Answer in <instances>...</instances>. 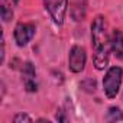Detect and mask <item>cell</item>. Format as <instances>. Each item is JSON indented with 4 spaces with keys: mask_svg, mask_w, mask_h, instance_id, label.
Returning a JSON list of instances; mask_svg holds the SVG:
<instances>
[{
    "mask_svg": "<svg viewBox=\"0 0 123 123\" xmlns=\"http://www.w3.org/2000/svg\"><path fill=\"white\" fill-rule=\"evenodd\" d=\"M91 43L94 49V65L97 70H104L109 64V55L111 52L110 35L104 16H97L91 23Z\"/></svg>",
    "mask_w": 123,
    "mask_h": 123,
    "instance_id": "1",
    "label": "cell"
},
{
    "mask_svg": "<svg viewBox=\"0 0 123 123\" xmlns=\"http://www.w3.org/2000/svg\"><path fill=\"white\" fill-rule=\"evenodd\" d=\"M122 80H123V70L120 67L114 65L106 71L104 78H103V88H104L107 98H114L119 94Z\"/></svg>",
    "mask_w": 123,
    "mask_h": 123,
    "instance_id": "2",
    "label": "cell"
},
{
    "mask_svg": "<svg viewBox=\"0 0 123 123\" xmlns=\"http://www.w3.org/2000/svg\"><path fill=\"white\" fill-rule=\"evenodd\" d=\"M43 6L48 10L51 19L56 25H62L67 10H68V0H43Z\"/></svg>",
    "mask_w": 123,
    "mask_h": 123,
    "instance_id": "3",
    "label": "cell"
},
{
    "mask_svg": "<svg viewBox=\"0 0 123 123\" xmlns=\"http://www.w3.org/2000/svg\"><path fill=\"white\" fill-rule=\"evenodd\" d=\"M87 62V54L86 49L80 45H74L70 49V55H68V67L73 73L78 74L84 70Z\"/></svg>",
    "mask_w": 123,
    "mask_h": 123,
    "instance_id": "4",
    "label": "cell"
},
{
    "mask_svg": "<svg viewBox=\"0 0 123 123\" xmlns=\"http://www.w3.org/2000/svg\"><path fill=\"white\" fill-rule=\"evenodd\" d=\"M35 25L33 23H18L13 32V38L15 42L18 43V46H25L31 42V39L35 35Z\"/></svg>",
    "mask_w": 123,
    "mask_h": 123,
    "instance_id": "5",
    "label": "cell"
},
{
    "mask_svg": "<svg viewBox=\"0 0 123 123\" xmlns=\"http://www.w3.org/2000/svg\"><path fill=\"white\" fill-rule=\"evenodd\" d=\"M110 48L116 58L123 59V33L119 29H114L110 35Z\"/></svg>",
    "mask_w": 123,
    "mask_h": 123,
    "instance_id": "6",
    "label": "cell"
},
{
    "mask_svg": "<svg viewBox=\"0 0 123 123\" xmlns=\"http://www.w3.org/2000/svg\"><path fill=\"white\" fill-rule=\"evenodd\" d=\"M22 75H23V81L35 80L36 71H35V67H33L32 62H25V64H22Z\"/></svg>",
    "mask_w": 123,
    "mask_h": 123,
    "instance_id": "7",
    "label": "cell"
},
{
    "mask_svg": "<svg viewBox=\"0 0 123 123\" xmlns=\"http://www.w3.org/2000/svg\"><path fill=\"white\" fill-rule=\"evenodd\" d=\"M77 12H80V18H81V20L86 18V3L81 6V0H75V2L73 3V7H71V15H73V18L75 19V16H77Z\"/></svg>",
    "mask_w": 123,
    "mask_h": 123,
    "instance_id": "8",
    "label": "cell"
},
{
    "mask_svg": "<svg viewBox=\"0 0 123 123\" xmlns=\"http://www.w3.org/2000/svg\"><path fill=\"white\" fill-rule=\"evenodd\" d=\"M107 120L109 122H119L123 120V111L119 107H110L107 111Z\"/></svg>",
    "mask_w": 123,
    "mask_h": 123,
    "instance_id": "9",
    "label": "cell"
},
{
    "mask_svg": "<svg viewBox=\"0 0 123 123\" xmlns=\"http://www.w3.org/2000/svg\"><path fill=\"white\" fill-rule=\"evenodd\" d=\"M0 10H2V19L5 20V22H9L12 18H13V10L3 2V5H2V9H0Z\"/></svg>",
    "mask_w": 123,
    "mask_h": 123,
    "instance_id": "10",
    "label": "cell"
},
{
    "mask_svg": "<svg viewBox=\"0 0 123 123\" xmlns=\"http://www.w3.org/2000/svg\"><path fill=\"white\" fill-rule=\"evenodd\" d=\"M13 122L15 123H20V122H32V117L25 114V113H18L15 117H13Z\"/></svg>",
    "mask_w": 123,
    "mask_h": 123,
    "instance_id": "11",
    "label": "cell"
},
{
    "mask_svg": "<svg viewBox=\"0 0 123 123\" xmlns=\"http://www.w3.org/2000/svg\"><path fill=\"white\" fill-rule=\"evenodd\" d=\"M25 88L29 93H35L38 90V84L35 83V80H28V81H25Z\"/></svg>",
    "mask_w": 123,
    "mask_h": 123,
    "instance_id": "12",
    "label": "cell"
},
{
    "mask_svg": "<svg viewBox=\"0 0 123 123\" xmlns=\"http://www.w3.org/2000/svg\"><path fill=\"white\" fill-rule=\"evenodd\" d=\"M18 2H19V0H9V3H10V5H16Z\"/></svg>",
    "mask_w": 123,
    "mask_h": 123,
    "instance_id": "13",
    "label": "cell"
}]
</instances>
